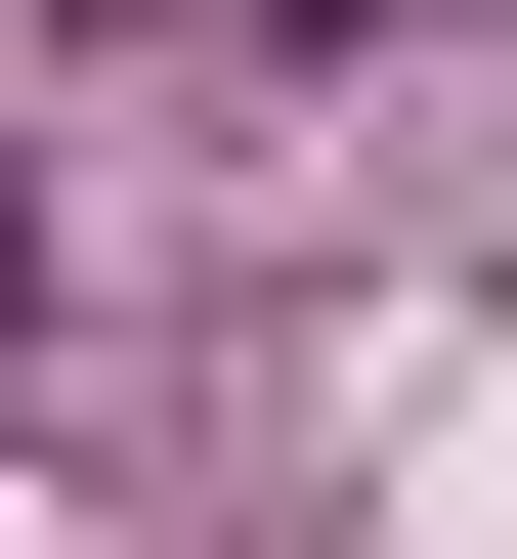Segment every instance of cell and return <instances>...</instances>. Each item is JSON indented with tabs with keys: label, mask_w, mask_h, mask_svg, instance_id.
Instances as JSON below:
<instances>
[{
	"label": "cell",
	"mask_w": 517,
	"mask_h": 559,
	"mask_svg": "<svg viewBox=\"0 0 517 559\" xmlns=\"http://www.w3.org/2000/svg\"><path fill=\"white\" fill-rule=\"evenodd\" d=\"M259 44H345V0H259Z\"/></svg>",
	"instance_id": "cell-1"
}]
</instances>
